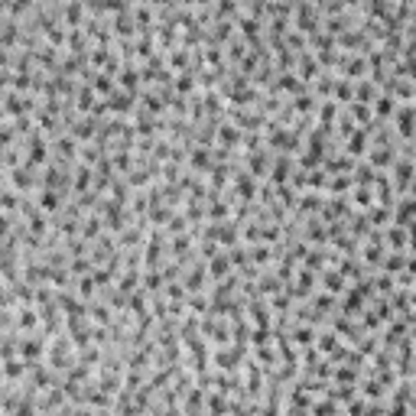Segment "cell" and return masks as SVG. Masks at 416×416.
<instances>
[{
	"label": "cell",
	"instance_id": "cell-1",
	"mask_svg": "<svg viewBox=\"0 0 416 416\" xmlns=\"http://www.w3.org/2000/svg\"><path fill=\"white\" fill-rule=\"evenodd\" d=\"M247 355H251V345H244V341H228V345H215L212 348V364H215V371H241V364L247 361Z\"/></svg>",
	"mask_w": 416,
	"mask_h": 416
},
{
	"label": "cell",
	"instance_id": "cell-2",
	"mask_svg": "<svg viewBox=\"0 0 416 416\" xmlns=\"http://www.w3.org/2000/svg\"><path fill=\"white\" fill-rule=\"evenodd\" d=\"M7 179H10V185H13L20 195H33L39 189V170H36V166H30L26 160L20 163V166H10Z\"/></svg>",
	"mask_w": 416,
	"mask_h": 416
},
{
	"label": "cell",
	"instance_id": "cell-3",
	"mask_svg": "<svg viewBox=\"0 0 416 416\" xmlns=\"http://www.w3.org/2000/svg\"><path fill=\"white\" fill-rule=\"evenodd\" d=\"M413 121H416L413 101H400V104H397V111L390 114V127H393V133H397L400 140H413Z\"/></svg>",
	"mask_w": 416,
	"mask_h": 416
},
{
	"label": "cell",
	"instance_id": "cell-4",
	"mask_svg": "<svg viewBox=\"0 0 416 416\" xmlns=\"http://www.w3.org/2000/svg\"><path fill=\"white\" fill-rule=\"evenodd\" d=\"M244 316L251 325H261V329H273V309L267 306V296H251L244 302Z\"/></svg>",
	"mask_w": 416,
	"mask_h": 416
},
{
	"label": "cell",
	"instance_id": "cell-5",
	"mask_svg": "<svg viewBox=\"0 0 416 416\" xmlns=\"http://www.w3.org/2000/svg\"><path fill=\"white\" fill-rule=\"evenodd\" d=\"M351 212H355V208H351L348 195H325L322 208H319V218H322L325 224H329V221H345Z\"/></svg>",
	"mask_w": 416,
	"mask_h": 416
},
{
	"label": "cell",
	"instance_id": "cell-6",
	"mask_svg": "<svg viewBox=\"0 0 416 416\" xmlns=\"http://www.w3.org/2000/svg\"><path fill=\"white\" fill-rule=\"evenodd\" d=\"M212 166H215V153H212V147L192 143V147H189V153H185V170H189V173H199V176H205Z\"/></svg>",
	"mask_w": 416,
	"mask_h": 416
},
{
	"label": "cell",
	"instance_id": "cell-7",
	"mask_svg": "<svg viewBox=\"0 0 416 416\" xmlns=\"http://www.w3.org/2000/svg\"><path fill=\"white\" fill-rule=\"evenodd\" d=\"M384 244L387 251H410L413 247V228H403V224H384Z\"/></svg>",
	"mask_w": 416,
	"mask_h": 416
},
{
	"label": "cell",
	"instance_id": "cell-8",
	"mask_svg": "<svg viewBox=\"0 0 416 416\" xmlns=\"http://www.w3.org/2000/svg\"><path fill=\"white\" fill-rule=\"evenodd\" d=\"M241 137H244V131H241L238 124H231L228 117H221V121H218L215 147H221V150H241Z\"/></svg>",
	"mask_w": 416,
	"mask_h": 416
},
{
	"label": "cell",
	"instance_id": "cell-9",
	"mask_svg": "<svg viewBox=\"0 0 416 416\" xmlns=\"http://www.w3.org/2000/svg\"><path fill=\"white\" fill-rule=\"evenodd\" d=\"M104 101H108V114L111 117H131L133 108H137V94L121 92V88H114V92H111Z\"/></svg>",
	"mask_w": 416,
	"mask_h": 416
},
{
	"label": "cell",
	"instance_id": "cell-10",
	"mask_svg": "<svg viewBox=\"0 0 416 416\" xmlns=\"http://www.w3.org/2000/svg\"><path fill=\"white\" fill-rule=\"evenodd\" d=\"M300 238L306 241V244H329V228H325V221L319 215H312V218H302V224H300Z\"/></svg>",
	"mask_w": 416,
	"mask_h": 416
},
{
	"label": "cell",
	"instance_id": "cell-11",
	"mask_svg": "<svg viewBox=\"0 0 416 416\" xmlns=\"http://www.w3.org/2000/svg\"><path fill=\"white\" fill-rule=\"evenodd\" d=\"M413 215H416V202L413 192L410 195H397L390 205V221L393 224H403V228H413Z\"/></svg>",
	"mask_w": 416,
	"mask_h": 416
},
{
	"label": "cell",
	"instance_id": "cell-12",
	"mask_svg": "<svg viewBox=\"0 0 416 416\" xmlns=\"http://www.w3.org/2000/svg\"><path fill=\"white\" fill-rule=\"evenodd\" d=\"M368 147H371V140H368V131H364V127H355V131L339 143V150L341 153H348L351 160H361V156L368 153Z\"/></svg>",
	"mask_w": 416,
	"mask_h": 416
},
{
	"label": "cell",
	"instance_id": "cell-13",
	"mask_svg": "<svg viewBox=\"0 0 416 416\" xmlns=\"http://www.w3.org/2000/svg\"><path fill=\"white\" fill-rule=\"evenodd\" d=\"M114 82H117V88H121V92L137 94L140 88H143V82H140V69H137V62H124L121 69H117Z\"/></svg>",
	"mask_w": 416,
	"mask_h": 416
},
{
	"label": "cell",
	"instance_id": "cell-14",
	"mask_svg": "<svg viewBox=\"0 0 416 416\" xmlns=\"http://www.w3.org/2000/svg\"><path fill=\"white\" fill-rule=\"evenodd\" d=\"M345 286H348V280L341 277L339 267H322L319 270V290H325V293H332V296H341L345 293Z\"/></svg>",
	"mask_w": 416,
	"mask_h": 416
},
{
	"label": "cell",
	"instance_id": "cell-15",
	"mask_svg": "<svg viewBox=\"0 0 416 416\" xmlns=\"http://www.w3.org/2000/svg\"><path fill=\"white\" fill-rule=\"evenodd\" d=\"M0 371H4V381H7V384H20V381L26 378V371H30V361L20 355L0 358Z\"/></svg>",
	"mask_w": 416,
	"mask_h": 416
},
{
	"label": "cell",
	"instance_id": "cell-16",
	"mask_svg": "<svg viewBox=\"0 0 416 416\" xmlns=\"http://www.w3.org/2000/svg\"><path fill=\"white\" fill-rule=\"evenodd\" d=\"M59 16H62V26H65V30L82 26V23H85V16H88L85 0H65V4H62V10H59Z\"/></svg>",
	"mask_w": 416,
	"mask_h": 416
},
{
	"label": "cell",
	"instance_id": "cell-17",
	"mask_svg": "<svg viewBox=\"0 0 416 416\" xmlns=\"http://www.w3.org/2000/svg\"><path fill=\"white\" fill-rule=\"evenodd\" d=\"M293 72L296 75L302 78V82H312V78L319 75V72H322V65H319L316 62V55H312V49H302V53H296V65H293Z\"/></svg>",
	"mask_w": 416,
	"mask_h": 416
},
{
	"label": "cell",
	"instance_id": "cell-18",
	"mask_svg": "<svg viewBox=\"0 0 416 416\" xmlns=\"http://www.w3.org/2000/svg\"><path fill=\"white\" fill-rule=\"evenodd\" d=\"M36 205L43 208L49 218H53L55 212H62V208H65V195H62L59 189H36Z\"/></svg>",
	"mask_w": 416,
	"mask_h": 416
},
{
	"label": "cell",
	"instance_id": "cell-19",
	"mask_svg": "<svg viewBox=\"0 0 416 416\" xmlns=\"http://www.w3.org/2000/svg\"><path fill=\"white\" fill-rule=\"evenodd\" d=\"M361 160H368L378 173H384V170H390V163L397 160V147H368V153H364Z\"/></svg>",
	"mask_w": 416,
	"mask_h": 416
},
{
	"label": "cell",
	"instance_id": "cell-20",
	"mask_svg": "<svg viewBox=\"0 0 416 416\" xmlns=\"http://www.w3.org/2000/svg\"><path fill=\"white\" fill-rule=\"evenodd\" d=\"M205 270H208V280H212V283H215V280H224L228 277V273H231V261H228V254H224V247L221 251H218V254H212L205 261Z\"/></svg>",
	"mask_w": 416,
	"mask_h": 416
},
{
	"label": "cell",
	"instance_id": "cell-21",
	"mask_svg": "<svg viewBox=\"0 0 416 416\" xmlns=\"http://www.w3.org/2000/svg\"><path fill=\"white\" fill-rule=\"evenodd\" d=\"M111 33H114V39H133V36H137V23H133L131 10H124V13L111 16Z\"/></svg>",
	"mask_w": 416,
	"mask_h": 416
},
{
	"label": "cell",
	"instance_id": "cell-22",
	"mask_svg": "<svg viewBox=\"0 0 416 416\" xmlns=\"http://www.w3.org/2000/svg\"><path fill=\"white\" fill-rule=\"evenodd\" d=\"M88 49H92V39H88V33L82 30V26H72V30L65 33V53L85 55Z\"/></svg>",
	"mask_w": 416,
	"mask_h": 416
},
{
	"label": "cell",
	"instance_id": "cell-23",
	"mask_svg": "<svg viewBox=\"0 0 416 416\" xmlns=\"http://www.w3.org/2000/svg\"><path fill=\"white\" fill-rule=\"evenodd\" d=\"M397 104H400V101L393 98L390 92H381L378 98L371 101V114H374V121H390V114L397 111Z\"/></svg>",
	"mask_w": 416,
	"mask_h": 416
},
{
	"label": "cell",
	"instance_id": "cell-24",
	"mask_svg": "<svg viewBox=\"0 0 416 416\" xmlns=\"http://www.w3.org/2000/svg\"><path fill=\"white\" fill-rule=\"evenodd\" d=\"M231 202L224 199V195H218V199L205 202V221H228L231 218Z\"/></svg>",
	"mask_w": 416,
	"mask_h": 416
},
{
	"label": "cell",
	"instance_id": "cell-25",
	"mask_svg": "<svg viewBox=\"0 0 416 416\" xmlns=\"http://www.w3.org/2000/svg\"><path fill=\"white\" fill-rule=\"evenodd\" d=\"M316 104H319V98L312 92H300V94H293L290 98V108H293V114L296 117H312V111H316Z\"/></svg>",
	"mask_w": 416,
	"mask_h": 416
},
{
	"label": "cell",
	"instance_id": "cell-26",
	"mask_svg": "<svg viewBox=\"0 0 416 416\" xmlns=\"http://www.w3.org/2000/svg\"><path fill=\"white\" fill-rule=\"evenodd\" d=\"M92 179H94L92 166H88V163H75V166H72V195L92 189Z\"/></svg>",
	"mask_w": 416,
	"mask_h": 416
},
{
	"label": "cell",
	"instance_id": "cell-27",
	"mask_svg": "<svg viewBox=\"0 0 416 416\" xmlns=\"http://www.w3.org/2000/svg\"><path fill=\"white\" fill-rule=\"evenodd\" d=\"M114 316H117V312L104 300H101V296L88 302V319H92L94 325H111V322H114Z\"/></svg>",
	"mask_w": 416,
	"mask_h": 416
},
{
	"label": "cell",
	"instance_id": "cell-28",
	"mask_svg": "<svg viewBox=\"0 0 416 416\" xmlns=\"http://www.w3.org/2000/svg\"><path fill=\"white\" fill-rule=\"evenodd\" d=\"M163 286H166L163 270H143V273H140V290H143L147 296H160Z\"/></svg>",
	"mask_w": 416,
	"mask_h": 416
},
{
	"label": "cell",
	"instance_id": "cell-29",
	"mask_svg": "<svg viewBox=\"0 0 416 416\" xmlns=\"http://www.w3.org/2000/svg\"><path fill=\"white\" fill-rule=\"evenodd\" d=\"M205 387H199L195 384L192 390L185 393L182 400H179V410H182V413H202V410H205Z\"/></svg>",
	"mask_w": 416,
	"mask_h": 416
},
{
	"label": "cell",
	"instance_id": "cell-30",
	"mask_svg": "<svg viewBox=\"0 0 416 416\" xmlns=\"http://www.w3.org/2000/svg\"><path fill=\"white\" fill-rule=\"evenodd\" d=\"M88 85L94 88V94H98V98H108V94L117 88V82H114V75H108V72L94 69V72H92V78H88Z\"/></svg>",
	"mask_w": 416,
	"mask_h": 416
},
{
	"label": "cell",
	"instance_id": "cell-31",
	"mask_svg": "<svg viewBox=\"0 0 416 416\" xmlns=\"http://www.w3.org/2000/svg\"><path fill=\"white\" fill-rule=\"evenodd\" d=\"M332 98H335L341 108H345L348 101H355V82H351V78L335 75V85H332Z\"/></svg>",
	"mask_w": 416,
	"mask_h": 416
},
{
	"label": "cell",
	"instance_id": "cell-32",
	"mask_svg": "<svg viewBox=\"0 0 416 416\" xmlns=\"http://www.w3.org/2000/svg\"><path fill=\"white\" fill-rule=\"evenodd\" d=\"M381 94V88H378V82L374 78H355V101H364V104H371V101L378 98Z\"/></svg>",
	"mask_w": 416,
	"mask_h": 416
},
{
	"label": "cell",
	"instance_id": "cell-33",
	"mask_svg": "<svg viewBox=\"0 0 416 416\" xmlns=\"http://www.w3.org/2000/svg\"><path fill=\"white\" fill-rule=\"evenodd\" d=\"M361 381V368L355 364H335L332 371V384H358Z\"/></svg>",
	"mask_w": 416,
	"mask_h": 416
},
{
	"label": "cell",
	"instance_id": "cell-34",
	"mask_svg": "<svg viewBox=\"0 0 416 416\" xmlns=\"http://www.w3.org/2000/svg\"><path fill=\"white\" fill-rule=\"evenodd\" d=\"M364 218H368L371 228H384V224H390V205H368L364 208Z\"/></svg>",
	"mask_w": 416,
	"mask_h": 416
},
{
	"label": "cell",
	"instance_id": "cell-35",
	"mask_svg": "<svg viewBox=\"0 0 416 416\" xmlns=\"http://www.w3.org/2000/svg\"><path fill=\"white\" fill-rule=\"evenodd\" d=\"M378 176V170L371 166L368 160H355V170H351V185H371Z\"/></svg>",
	"mask_w": 416,
	"mask_h": 416
},
{
	"label": "cell",
	"instance_id": "cell-36",
	"mask_svg": "<svg viewBox=\"0 0 416 416\" xmlns=\"http://www.w3.org/2000/svg\"><path fill=\"white\" fill-rule=\"evenodd\" d=\"M351 189V176L348 173H332L329 182H325V195H348Z\"/></svg>",
	"mask_w": 416,
	"mask_h": 416
},
{
	"label": "cell",
	"instance_id": "cell-37",
	"mask_svg": "<svg viewBox=\"0 0 416 416\" xmlns=\"http://www.w3.org/2000/svg\"><path fill=\"white\" fill-rule=\"evenodd\" d=\"M345 111L351 114V121H355L358 127H364V124L374 121V114H371V104H364V101H348Z\"/></svg>",
	"mask_w": 416,
	"mask_h": 416
},
{
	"label": "cell",
	"instance_id": "cell-38",
	"mask_svg": "<svg viewBox=\"0 0 416 416\" xmlns=\"http://www.w3.org/2000/svg\"><path fill=\"white\" fill-rule=\"evenodd\" d=\"M4 384H7V381H4V371H0V387H4Z\"/></svg>",
	"mask_w": 416,
	"mask_h": 416
},
{
	"label": "cell",
	"instance_id": "cell-39",
	"mask_svg": "<svg viewBox=\"0 0 416 416\" xmlns=\"http://www.w3.org/2000/svg\"><path fill=\"white\" fill-rule=\"evenodd\" d=\"M0 94H4V92H0Z\"/></svg>",
	"mask_w": 416,
	"mask_h": 416
}]
</instances>
